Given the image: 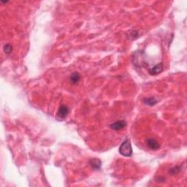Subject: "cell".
<instances>
[{"label":"cell","mask_w":187,"mask_h":187,"mask_svg":"<svg viewBox=\"0 0 187 187\" xmlns=\"http://www.w3.org/2000/svg\"><path fill=\"white\" fill-rule=\"evenodd\" d=\"M119 153L122 156L129 157L132 155V148L131 142L129 139H126L119 147Z\"/></svg>","instance_id":"6da1fadb"},{"label":"cell","mask_w":187,"mask_h":187,"mask_svg":"<svg viewBox=\"0 0 187 187\" xmlns=\"http://www.w3.org/2000/svg\"><path fill=\"white\" fill-rule=\"evenodd\" d=\"M69 114V108L65 105H62L59 107L56 114V118L59 121H64L66 118L67 115Z\"/></svg>","instance_id":"7a4b0ae2"},{"label":"cell","mask_w":187,"mask_h":187,"mask_svg":"<svg viewBox=\"0 0 187 187\" xmlns=\"http://www.w3.org/2000/svg\"><path fill=\"white\" fill-rule=\"evenodd\" d=\"M146 144L150 149L152 150H158L160 148V145L155 139L153 138H148L146 140Z\"/></svg>","instance_id":"3957f363"},{"label":"cell","mask_w":187,"mask_h":187,"mask_svg":"<svg viewBox=\"0 0 187 187\" xmlns=\"http://www.w3.org/2000/svg\"><path fill=\"white\" fill-rule=\"evenodd\" d=\"M126 126H127V123L125 121H118L110 124V127L113 130H121L124 128Z\"/></svg>","instance_id":"277c9868"},{"label":"cell","mask_w":187,"mask_h":187,"mask_svg":"<svg viewBox=\"0 0 187 187\" xmlns=\"http://www.w3.org/2000/svg\"><path fill=\"white\" fill-rule=\"evenodd\" d=\"M89 164L91 165V167L92 168L93 170H99L101 169L102 167V162L101 160H100L99 159H97V158H93V159H90Z\"/></svg>","instance_id":"5b68a950"},{"label":"cell","mask_w":187,"mask_h":187,"mask_svg":"<svg viewBox=\"0 0 187 187\" xmlns=\"http://www.w3.org/2000/svg\"><path fill=\"white\" fill-rule=\"evenodd\" d=\"M163 70V64L162 63H159V64L156 65L155 66L149 70V73L151 75H156L159 74L160 73H162Z\"/></svg>","instance_id":"8992f818"},{"label":"cell","mask_w":187,"mask_h":187,"mask_svg":"<svg viewBox=\"0 0 187 187\" xmlns=\"http://www.w3.org/2000/svg\"><path fill=\"white\" fill-rule=\"evenodd\" d=\"M80 75L78 73H72L71 75H70V81L72 84H77L80 81Z\"/></svg>","instance_id":"52a82bcc"},{"label":"cell","mask_w":187,"mask_h":187,"mask_svg":"<svg viewBox=\"0 0 187 187\" xmlns=\"http://www.w3.org/2000/svg\"><path fill=\"white\" fill-rule=\"evenodd\" d=\"M143 102H144V103L145 104V105H149V106L155 105L156 104V102H157V101H156V100L154 97L145 98V99H144V100H143Z\"/></svg>","instance_id":"ba28073f"},{"label":"cell","mask_w":187,"mask_h":187,"mask_svg":"<svg viewBox=\"0 0 187 187\" xmlns=\"http://www.w3.org/2000/svg\"><path fill=\"white\" fill-rule=\"evenodd\" d=\"M3 51L5 53H7V54H10V53H12V45H10V43H7V44H5L4 47H3Z\"/></svg>","instance_id":"9c48e42d"},{"label":"cell","mask_w":187,"mask_h":187,"mask_svg":"<svg viewBox=\"0 0 187 187\" xmlns=\"http://www.w3.org/2000/svg\"><path fill=\"white\" fill-rule=\"evenodd\" d=\"M180 171H181V167H175V168L170 169L169 172L172 175H175V174L178 173Z\"/></svg>","instance_id":"30bf717a"}]
</instances>
